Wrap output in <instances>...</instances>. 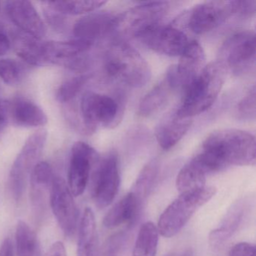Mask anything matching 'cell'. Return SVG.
<instances>
[{"label": "cell", "instance_id": "1", "mask_svg": "<svg viewBox=\"0 0 256 256\" xmlns=\"http://www.w3.org/2000/svg\"><path fill=\"white\" fill-rule=\"evenodd\" d=\"M256 140L250 133L234 128L218 130L210 134L200 152L192 158L206 174L229 166L256 164Z\"/></svg>", "mask_w": 256, "mask_h": 256}, {"label": "cell", "instance_id": "2", "mask_svg": "<svg viewBox=\"0 0 256 256\" xmlns=\"http://www.w3.org/2000/svg\"><path fill=\"white\" fill-rule=\"evenodd\" d=\"M227 72V68L218 60L205 66L184 90L180 107L175 112L176 115L192 118L209 109L221 92Z\"/></svg>", "mask_w": 256, "mask_h": 256}, {"label": "cell", "instance_id": "3", "mask_svg": "<svg viewBox=\"0 0 256 256\" xmlns=\"http://www.w3.org/2000/svg\"><path fill=\"white\" fill-rule=\"evenodd\" d=\"M108 74L132 88L145 86L151 77L149 65L143 56L126 43L112 44L106 55Z\"/></svg>", "mask_w": 256, "mask_h": 256}, {"label": "cell", "instance_id": "4", "mask_svg": "<svg viewBox=\"0 0 256 256\" xmlns=\"http://www.w3.org/2000/svg\"><path fill=\"white\" fill-rule=\"evenodd\" d=\"M216 192L214 187L205 186L192 192L180 194L160 216L157 226L160 234L169 238L179 233L194 212L215 196Z\"/></svg>", "mask_w": 256, "mask_h": 256}, {"label": "cell", "instance_id": "5", "mask_svg": "<svg viewBox=\"0 0 256 256\" xmlns=\"http://www.w3.org/2000/svg\"><path fill=\"white\" fill-rule=\"evenodd\" d=\"M47 136V131L44 130L34 133L13 163L8 178V187L16 202H18L24 193L28 179L42 154Z\"/></svg>", "mask_w": 256, "mask_h": 256}, {"label": "cell", "instance_id": "6", "mask_svg": "<svg viewBox=\"0 0 256 256\" xmlns=\"http://www.w3.org/2000/svg\"><path fill=\"white\" fill-rule=\"evenodd\" d=\"M170 8L164 1L142 2L116 16L114 32L138 38L142 32L160 24Z\"/></svg>", "mask_w": 256, "mask_h": 256}, {"label": "cell", "instance_id": "7", "mask_svg": "<svg viewBox=\"0 0 256 256\" xmlns=\"http://www.w3.org/2000/svg\"><path fill=\"white\" fill-rule=\"evenodd\" d=\"M90 191L96 206L107 208L113 202L120 184L119 161L116 152H110L98 160L91 174Z\"/></svg>", "mask_w": 256, "mask_h": 256}, {"label": "cell", "instance_id": "8", "mask_svg": "<svg viewBox=\"0 0 256 256\" xmlns=\"http://www.w3.org/2000/svg\"><path fill=\"white\" fill-rule=\"evenodd\" d=\"M256 34L253 31H240L229 37L220 48V60L236 76L251 70L256 62Z\"/></svg>", "mask_w": 256, "mask_h": 256}, {"label": "cell", "instance_id": "9", "mask_svg": "<svg viewBox=\"0 0 256 256\" xmlns=\"http://www.w3.org/2000/svg\"><path fill=\"white\" fill-rule=\"evenodd\" d=\"M80 112L85 127L94 132L100 125L113 126L120 120L122 114L119 103L108 96L88 91L80 101Z\"/></svg>", "mask_w": 256, "mask_h": 256}, {"label": "cell", "instance_id": "10", "mask_svg": "<svg viewBox=\"0 0 256 256\" xmlns=\"http://www.w3.org/2000/svg\"><path fill=\"white\" fill-rule=\"evenodd\" d=\"M206 66V55L197 42H190L180 55L178 65L172 66L166 74L172 88L185 90Z\"/></svg>", "mask_w": 256, "mask_h": 256}, {"label": "cell", "instance_id": "11", "mask_svg": "<svg viewBox=\"0 0 256 256\" xmlns=\"http://www.w3.org/2000/svg\"><path fill=\"white\" fill-rule=\"evenodd\" d=\"M50 206L66 236H74L78 226V211L72 193L60 176L54 179Z\"/></svg>", "mask_w": 256, "mask_h": 256}, {"label": "cell", "instance_id": "12", "mask_svg": "<svg viewBox=\"0 0 256 256\" xmlns=\"http://www.w3.org/2000/svg\"><path fill=\"white\" fill-rule=\"evenodd\" d=\"M138 38L154 52L169 56H180L190 42L180 30L161 24L148 28Z\"/></svg>", "mask_w": 256, "mask_h": 256}, {"label": "cell", "instance_id": "13", "mask_svg": "<svg viewBox=\"0 0 256 256\" xmlns=\"http://www.w3.org/2000/svg\"><path fill=\"white\" fill-rule=\"evenodd\" d=\"M100 160L96 151L84 142H76L72 149L68 168V188L74 196L83 194Z\"/></svg>", "mask_w": 256, "mask_h": 256}, {"label": "cell", "instance_id": "14", "mask_svg": "<svg viewBox=\"0 0 256 256\" xmlns=\"http://www.w3.org/2000/svg\"><path fill=\"white\" fill-rule=\"evenodd\" d=\"M233 16L230 1H210L196 6L188 16L187 26L196 35L206 34Z\"/></svg>", "mask_w": 256, "mask_h": 256}, {"label": "cell", "instance_id": "15", "mask_svg": "<svg viewBox=\"0 0 256 256\" xmlns=\"http://www.w3.org/2000/svg\"><path fill=\"white\" fill-rule=\"evenodd\" d=\"M116 16L106 12H95L79 19L73 28L76 38L92 46L96 42L114 34Z\"/></svg>", "mask_w": 256, "mask_h": 256}, {"label": "cell", "instance_id": "16", "mask_svg": "<svg viewBox=\"0 0 256 256\" xmlns=\"http://www.w3.org/2000/svg\"><path fill=\"white\" fill-rule=\"evenodd\" d=\"M6 10L12 22L26 35L38 40L46 35V25L35 7L29 1H8Z\"/></svg>", "mask_w": 256, "mask_h": 256}, {"label": "cell", "instance_id": "17", "mask_svg": "<svg viewBox=\"0 0 256 256\" xmlns=\"http://www.w3.org/2000/svg\"><path fill=\"white\" fill-rule=\"evenodd\" d=\"M55 176L48 163L40 162L30 175V200L38 215L46 214L50 204V191Z\"/></svg>", "mask_w": 256, "mask_h": 256}, {"label": "cell", "instance_id": "18", "mask_svg": "<svg viewBox=\"0 0 256 256\" xmlns=\"http://www.w3.org/2000/svg\"><path fill=\"white\" fill-rule=\"evenodd\" d=\"M192 124V118H180L176 113L169 115L156 130V138L163 150H170L186 134Z\"/></svg>", "mask_w": 256, "mask_h": 256}, {"label": "cell", "instance_id": "19", "mask_svg": "<svg viewBox=\"0 0 256 256\" xmlns=\"http://www.w3.org/2000/svg\"><path fill=\"white\" fill-rule=\"evenodd\" d=\"M140 206L142 204L130 192L110 208L103 218V224L108 228H113L125 223L132 224L137 218Z\"/></svg>", "mask_w": 256, "mask_h": 256}, {"label": "cell", "instance_id": "20", "mask_svg": "<svg viewBox=\"0 0 256 256\" xmlns=\"http://www.w3.org/2000/svg\"><path fill=\"white\" fill-rule=\"evenodd\" d=\"M10 118L22 126H43L48 122L46 113L35 103L26 100H18L10 103Z\"/></svg>", "mask_w": 256, "mask_h": 256}, {"label": "cell", "instance_id": "21", "mask_svg": "<svg viewBox=\"0 0 256 256\" xmlns=\"http://www.w3.org/2000/svg\"><path fill=\"white\" fill-rule=\"evenodd\" d=\"M98 236L95 215L92 209H85L78 228V256H96Z\"/></svg>", "mask_w": 256, "mask_h": 256}, {"label": "cell", "instance_id": "22", "mask_svg": "<svg viewBox=\"0 0 256 256\" xmlns=\"http://www.w3.org/2000/svg\"><path fill=\"white\" fill-rule=\"evenodd\" d=\"M245 211V206L242 202L234 204L226 214L221 226L210 234L209 242L214 248H218L236 232L240 224Z\"/></svg>", "mask_w": 256, "mask_h": 256}, {"label": "cell", "instance_id": "23", "mask_svg": "<svg viewBox=\"0 0 256 256\" xmlns=\"http://www.w3.org/2000/svg\"><path fill=\"white\" fill-rule=\"evenodd\" d=\"M206 175L204 170L192 160L178 174L176 186L180 194L192 192L206 186Z\"/></svg>", "mask_w": 256, "mask_h": 256}, {"label": "cell", "instance_id": "24", "mask_svg": "<svg viewBox=\"0 0 256 256\" xmlns=\"http://www.w3.org/2000/svg\"><path fill=\"white\" fill-rule=\"evenodd\" d=\"M174 91L166 78L156 85L140 102L138 113L140 116H148L161 108Z\"/></svg>", "mask_w": 256, "mask_h": 256}, {"label": "cell", "instance_id": "25", "mask_svg": "<svg viewBox=\"0 0 256 256\" xmlns=\"http://www.w3.org/2000/svg\"><path fill=\"white\" fill-rule=\"evenodd\" d=\"M17 54L26 64L32 66L44 64L42 54V42L30 36L19 35L14 42Z\"/></svg>", "mask_w": 256, "mask_h": 256}, {"label": "cell", "instance_id": "26", "mask_svg": "<svg viewBox=\"0 0 256 256\" xmlns=\"http://www.w3.org/2000/svg\"><path fill=\"white\" fill-rule=\"evenodd\" d=\"M158 235V228L154 223L152 222L144 223L139 230L132 256H156Z\"/></svg>", "mask_w": 256, "mask_h": 256}, {"label": "cell", "instance_id": "27", "mask_svg": "<svg viewBox=\"0 0 256 256\" xmlns=\"http://www.w3.org/2000/svg\"><path fill=\"white\" fill-rule=\"evenodd\" d=\"M16 248L18 256H41L38 236L29 224L19 221L16 228Z\"/></svg>", "mask_w": 256, "mask_h": 256}, {"label": "cell", "instance_id": "28", "mask_svg": "<svg viewBox=\"0 0 256 256\" xmlns=\"http://www.w3.org/2000/svg\"><path fill=\"white\" fill-rule=\"evenodd\" d=\"M158 172L160 162L156 158H154L150 161L139 174L132 188L131 192L136 196L140 204H142L152 190L158 178Z\"/></svg>", "mask_w": 256, "mask_h": 256}, {"label": "cell", "instance_id": "29", "mask_svg": "<svg viewBox=\"0 0 256 256\" xmlns=\"http://www.w3.org/2000/svg\"><path fill=\"white\" fill-rule=\"evenodd\" d=\"M54 11L61 14H78L90 13L102 6L106 1H48L46 2Z\"/></svg>", "mask_w": 256, "mask_h": 256}, {"label": "cell", "instance_id": "30", "mask_svg": "<svg viewBox=\"0 0 256 256\" xmlns=\"http://www.w3.org/2000/svg\"><path fill=\"white\" fill-rule=\"evenodd\" d=\"M128 234L119 232L110 235L98 248L96 256H122L128 242Z\"/></svg>", "mask_w": 256, "mask_h": 256}, {"label": "cell", "instance_id": "31", "mask_svg": "<svg viewBox=\"0 0 256 256\" xmlns=\"http://www.w3.org/2000/svg\"><path fill=\"white\" fill-rule=\"evenodd\" d=\"M24 73L23 66L14 60H0V78L6 84H18L23 80Z\"/></svg>", "mask_w": 256, "mask_h": 256}, {"label": "cell", "instance_id": "32", "mask_svg": "<svg viewBox=\"0 0 256 256\" xmlns=\"http://www.w3.org/2000/svg\"><path fill=\"white\" fill-rule=\"evenodd\" d=\"M89 78L90 76L86 74L78 76L62 84L58 91V100L60 102H67L72 100L80 92Z\"/></svg>", "mask_w": 256, "mask_h": 256}, {"label": "cell", "instance_id": "33", "mask_svg": "<svg viewBox=\"0 0 256 256\" xmlns=\"http://www.w3.org/2000/svg\"><path fill=\"white\" fill-rule=\"evenodd\" d=\"M239 119L251 120L256 118V88L252 86L248 94L240 102L236 108Z\"/></svg>", "mask_w": 256, "mask_h": 256}, {"label": "cell", "instance_id": "34", "mask_svg": "<svg viewBox=\"0 0 256 256\" xmlns=\"http://www.w3.org/2000/svg\"><path fill=\"white\" fill-rule=\"evenodd\" d=\"M232 13L236 16L246 17L256 13V1H244V0H234L230 1Z\"/></svg>", "mask_w": 256, "mask_h": 256}, {"label": "cell", "instance_id": "35", "mask_svg": "<svg viewBox=\"0 0 256 256\" xmlns=\"http://www.w3.org/2000/svg\"><path fill=\"white\" fill-rule=\"evenodd\" d=\"M229 256H256V246L248 242H238L230 248Z\"/></svg>", "mask_w": 256, "mask_h": 256}, {"label": "cell", "instance_id": "36", "mask_svg": "<svg viewBox=\"0 0 256 256\" xmlns=\"http://www.w3.org/2000/svg\"><path fill=\"white\" fill-rule=\"evenodd\" d=\"M10 103L0 100V139L10 122Z\"/></svg>", "mask_w": 256, "mask_h": 256}, {"label": "cell", "instance_id": "37", "mask_svg": "<svg viewBox=\"0 0 256 256\" xmlns=\"http://www.w3.org/2000/svg\"><path fill=\"white\" fill-rule=\"evenodd\" d=\"M0 256H14V246L11 238H6L0 247Z\"/></svg>", "mask_w": 256, "mask_h": 256}, {"label": "cell", "instance_id": "38", "mask_svg": "<svg viewBox=\"0 0 256 256\" xmlns=\"http://www.w3.org/2000/svg\"><path fill=\"white\" fill-rule=\"evenodd\" d=\"M46 256H67L65 246L62 242H56L52 246Z\"/></svg>", "mask_w": 256, "mask_h": 256}, {"label": "cell", "instance_id": "39", "mask_svg": "<svg viewBox=\"0 0 256 256\" xmlns=\"http://www.w3.org/2000/svg\"><path fill=\"white\" fill-rule=\"evenodd\" d=\"M11 42L10 38L4 32H0V56L5 54L10 50Z\"/></svg>", "mask_w": 256, "mask_h": 256}, {"label": "cell", "instance_id": "40", "mask_svg": "<svg viewBox=\"0 0 256 256\" xmlns=\"http://www.w3.org/2000/svg\"><path fill=\"white\" fill-rule=\"evenodd\" d=\"M0 8H1V4H0Z\"/></svg>", "mask_w": 256, "mask_h": 256}]
</instances>
